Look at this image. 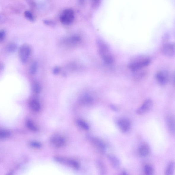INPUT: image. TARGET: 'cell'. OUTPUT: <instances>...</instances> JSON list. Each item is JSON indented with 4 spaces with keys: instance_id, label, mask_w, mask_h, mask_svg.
<instances>
[{
    "instance_id": "6da1fadb",
    "label": "cell",
    "mask_w": 175,
    "mask_h": 175,
    "mask_svg": "<svg viewBox=\"0 0 175 175\" xmlns=\"http://www.w3.org/2000/svg\"><path fill=\"white\" fill-rule=\"evenodd\" d=\"M151 60L146 56H136L131 59L128 64L129 68L134 71L142 69L149 66Z\"/></svg>"
},
{
    "instance_id": "7a4b0ae2",
    "label": "cell",
    "mask_w": 175,
    "mask_h": 175,
    "mask_svg": "<svg viewBox=\"0 0 175 175\" xmlns=\"http://www.w3.org/2000/svg\"><path fill=\"white\" fill-rule=\"evenodd\" d=\"M75 19V13L71 9H67L64 10L60 15V20L61 23L69 25L73 23Z\"/></svg>"
},
{
    "instance_id": "3957f363",
    "label": "cell",
    "mask_w": 175,
    "mask_h": 175,
    "mask_svg": "<svg viewBox=\"0 0 175 175\" xmlns=\"http://www.w3.org/2000/svg\"><path fill=\"white\" fill-rule=\"evenodd\" d=\"M31 52V49L27 44L22 45L20 47L19 52V58L21 61L23 63L27 62Z\"/></svg>"
},
{
    "instance_id": "277c9868",
    "label": "cell",
    "mask_w": 175,
    "mask_h": 175,
    "mask_svg": "<svg viewBox=\"0 0 175 175\" xmlns=\"http://www.w3.org/2000/svg\"><path fill=\"white\" fill-rule=\"evenodd\" d=\"M153 101L150 98L146 100L141 106L136 110V113L139 115H143L149 112L152 108Z\"/></svg>"
},
{
    "instance_id": "5b68a950",
    "label": "cell",
    "mask_w": 175,
    "mask_h": 175,
    "mask_svg": "<svg viewBox=\"0 0 175 175\" xmlns=\"http://www.w3.org/2000/svg\"><path fill=\"white\" fill-rule=\"evenodd\" d=\"M118 125L120 131L124 133L128 132L131 127V122L126 118H122L119 120Z\"/></svg>"
},
{
    "instance_id": "8992f818",
    "label": "cell",
    "mask_w": 175,
    "mask_h": 175,
    "mask_svg": "<svg viewBox=\"0 0 175 175\" xmlns=\"http://www.w3.org/2000/svg\"><path fill=\"white\" fill-rule=\"evenodd\" d=\"M97 43L98 51L102 58L111 54L109 52V47L106 43L101 40H98Z\"/></svg>"
},
{
    "instance_id": "52a82bcc",
    "label": "cell",
    "mask_w": 175,
    "mask_h": 175,
    "mask_svg": "<svg viewBox=\"0 0 175 175\" xmlns=\"http://www.w3.org/2000/svg\"><path fill=\"white\" fill-rule=\"evenodd\" d=\"M156 78L159 84L161 85H165L169 81V74L165 71H158L156 74Z\"/></svg>"
},
{
    "instance_id": "ba28073f",
    "label": "cell",
    "mask_w": 175,
    "mask_h": 175,
    "mask_svg": "<svg viewBox=\"0 0 175 175\" xmlns=\"http://www.w3.org/2000/svg\"><path fill=\"white\" fill-rule=\"evenodd\" d=\"M163 52L165 55L172 57L174 55L175 45L172 43H168L164 45L162 49Z\"/></svg>"
},
{
    "instance_id": "9c48e42d",
    "label": "cell",
    "mask_w": 175,
    "mask_h": 175,
    "mask_svg": "<svg viewBox=\"0 0 175 175\" xmlns=\"http://www.w3.org/2000/svg\"><path fill=\"white\" fill-rule=\"evenodd\" d=\"M51 141L54 145L58 147H62L65 143L64 138L62 136L58 135L54 136L52 137Z\"/></svg>"
},
{
    "instance_id": "30bf717a",
    "label": "cell",
    "mask_w": 175,
    "mask_h": 175,
    "mask_svg": "<svg viewBox=\"0 0 175 175\" xmlns=\"http://www.w3.org/2000/svg\"><path fill=\"white\" fill-rule=\"evenodd\" d=\"M139 155L143 158H145L149 155L150 152L149 146L147 144L143 143L140 146L138 150Z\"/></svg>"
},
{
    "instance_id": "8fae6325",
    "label": "cell",
    "mask_w": 175,
    "mask_h": 175,
    "mask_svg": "<svg viewBox=\"0 0 175 175\" xmlns=\"http://www.w3.org/2000/svg\"><path fill=\"white\" fill-rule=\"evenodd\" d=\"M166 122L168 128V129L172 135L175 134V122L174 119L173 117L169 116L167 117L166 119Z\"/></svg>"
},
{
    "instance_id": "7c38bea8",
    "label": "cell",
    "mask_w": 175,
    "mask_h": 175,
    "mask_svg": "<svg viewBox=\"0 0 175 175\" xmlns=\"http://www.w3.org/2000/svg\"><path fill=\"white\" fill-rule=\"evenodd\" d=\"M108 159L112 166L114 169H118L120 167V161L117 157L111 155L108 156Z\"/></svg>"
},
{
    "instance_id": "4fadbf2b",
    "label": "cell",
    "mask_w": 175,
    "mask_h": 175,
    "mask_svg": "<svg viewBox=\"0 0 175 175\" xmlns=\"http://www.w3.org/2000/svg\"><path fill=\"white\" fill-rule=\"evenodd\" d=\"M29 106L31 110L35 112L39 111L40 108L39 102L36 100H31L29 103Z\"/></svg>"
},
{
    "instance_id": "5bb4252c",
    "label": "cell",
    "mask_w": 175,
    "mask_h": 175,
    "mask_svg": "<svg viewBox=\"0 0 175 175\" xmlns=\"http://www.w3.org/2000/svg\"><path fill=\"white\" fill-rule=\"evenodd\" d=\"M80 40V38L79 36L74 35L67 38L66 39V43L70 44H75L79 42Z\"/></svg>"
},
{
    "instance_id": "9a60e30c",
    "label": "cell",
    "mask_w": 175,
    "mask_h": 175,
    "mask_svg": "<svg viewBox=\"0 0 175 175\" xmlns=\"http://www.w3.org/2000/svg\"><path fill=\"white\" fill-rule=\"evenodd\" d=\"M94 141L96 147L99 148L102 151H105L106 149V146L103 141L98 139H95Z\"/></svg>"
},
{
    "instance_id": "2e32d148",
    "label": "cell",
    "mask_w": 175,
    "mask_h": 175,
    "mask_svg": "<svg viewBox=\"0 0 175 175\" xmlns=\"http://www.w3.org/2000/svg\"><path fill=\"white\" fill-rule=\"evenodd\" d=\"M174 163L173 162L170 163L166 169L165 174L167 175H172L174 171Z\"/></svg>"
},
{
    "instance_id": "e0dca14e",
    "label": "cell",
    "mask_w": 175,
    "mask_h": 175,
    "mask_svg": "<svg viewBox=\"0 0 175 175\" xmlns=\"http://www.w3.org/2000/svg\"><path fill=\"white\" fill-rule=\"evenodd\" d=\"M144 172L145 174L147 175L153 174L154 173L153 168L151 165H146L144 168Z\"/></svg>"
},
{
    "instance_id": "ac0fdd59",
    "label": "cell",
    "mask_w": 175,
    "mask_h": 175,
    "mask_svg": "<svg viewBox=\"0 0 175 175\" xmlns=\"http://www.w3.org/2000/svg\"><path fill=\"white\" fill-rule=\"evenodd\" d=\"M26 126L29 129L33 131H36L38 128L36 125L32 121L28 120L26 122Z\"/></svg>"
},
{
    "instance_id": "d6986e66",
    "label": "cell",
    "mask_w": 175,
    "mask_h": 175,
    "mask_svg": "<svg viewBox=\"0 0 175 175\" xmlns=\"http://www.w3.org/2000/svg\"><path fill=\"white\" fill-rule=\"evenodd\" d=\"M102 59L105 64L108 65L113 64L114 61V57L111 54L102 58Z\"/></svg>"
},
{
    "instance_id": "ffe728a7",
    "label": "cell",
    "mask_w": 175,
    "mask_h": 175,
    "mask_svg": "<svg viewBox=\"0 0 175 175\" xmlns=\"http://www.w3.org/2000/svg\"><path fill=\"white\" fill-rule=\"evenodd\" d=\"M10 136V133L7 130H0V139H3L9 137Z\"/></svg>"
},
{
    "instance_id": "44dd1931",
    "label": "cell",
    "mask_w": 175,
    "mask_h": 175,
    "mask_svg": "<svg viewBox=\"0 0 175 175\" xmlns=\"http://www.w3.org/2000/svg\"><path fill=\"white\" fill-rule=\"evenodd\" d=\"M17 46L13 42L9 44L6 47V50L9 52H13L16 50Z\"/></svg>"
},
{
    "instance_id": "7402d4cb",
    "label": "cell",
    "mask_w": 175,
    "mask_h": 175,
    "mask_svg": "<svg viewBox=\"0 0 175 175\" xmlns=\"http://www.w3.org/2000/svg\"><path fill=\"white\" fill-rule=\"evenodd\" d=\"M77 124L82 129L88 131L89 129V127L86 122L81 120H78L77 121Z\"/></svg>"
},
{
    "instance_id": "603a6c76",
    "label": "cell",
    "mask_w": 175,
    "mask_h": 175,
    "mask_svg": "<svg viewBox=\"0 0 175 175\" xmlns=\"http://www.w3.org/2000/svg\"><path fill=\"white\" fill-rule=\"evenodd\" d=\"M32 89L35 93H39L41 92L42 88L39 82H35L33 84Z\"/></svg>"
},
{
    "instance_id": "cb8c5ba5",
    "label": "cell",
    "mask_w": 175,
    "mask_h": 175,
    "mask_svg": "<svg viewBox=\"0 0 175 175\" xmlns=\"http://www.w3.org/2000/svg\"><path fill=\"white\" fill-rule=\"evenodd\" d=\"M37 67V63L36 62H34L31 64L30 69V72L31 74L34 75L36 72Z\"/></svg>"
},
{
    "instance_id": "d4e9b609",
    "label": "cell",
    "mask_w": 175,
    "mask_h": 175,
    "mask_svg": "<svg viewBox=\"0 0 175 175\" xmlns=\"http://www.w3.org/2000/svg\"><path fill=\"white\" fill-rule=\"evenodd\" d=\"M24 16L26 17V18L29 21H34V17L32 13L30 11H26L24 12Z\"/></svg>"
},
{
    "instance_id": "484cf974",
    "label": "cell",
    "mask_w": 175,
    "mask_h": 175,
    "mask_svg": "<svg viewBox=\"0 0 175 175\" xmlns=\"http://www.w3.org/2000/svg\"><path fill=\"white\" fill-rule=\"evenodd\" d=\"M101 0H91V5L94 8H97L100 5Z\"/></svg>"
},
{
    "instance_id": "4316f807",
    "label": "cell",
    "mask_w": 175,
    "mask_h": 175,
    "mask_svg": "<svg viewBox=\"0 0 175 175\" xmlns=\"http://www.w3.org/2000/svg\"><path fill=\"white\" fill-rule=\"evenodd\" d=\"M92 100L93 99L91 96L88 95L85 96L82 98V102L84 103H91Z\"/></svg>"
},
{
    "instance_id": "83f0119b",
    "label": "cell",
    "mask_w": 175,
    "mask_h": 175,
    "mask_svg": "<svg viewBox=\"0 0 175 175\" xmlns=\"http://www.w3.org/2000/svg\"><path fill=\"white\" fill-rule=\"evenodd\" d=\"M44 23L46 25L53 27L55 26V23L54 22L50 20H44L43 21Z\"/></svg>"
},
{
    "instance_id": "f1b7e54d",
    "label": "cell",
    "mask_w": 175,
    "mask_h": 175,
    "mask_svg": "<svg viewBox=\"0 0 175 175\" xmlns=\"http://www.w3.org/2000/svg\"><path fill=\"white\" fill-rule=\"evenodd\" d=\"M6 33L3 30H0V42L3 41L5 38Z\"/></svg>"
},
{
    "instance_id": "f546056e",
    "label": "cell",
    "mask_w": 175,
    "mask_h": 175,
    "mask_svg": "<svg viewBox=\"0 0 175 175\" xmlns=\"http://www.w3.org/2000/svg\"><path fill=\"white\" fill-rule=\"evenodd\" d=\"M31 145L33 147L36 148H40L41 147V145L39 143L37 142L31 143Z\"/></svg>"
},
{
    "instance_id": "4dcf8cb0",
    "label": "cell",
    "mask_w": 175,
    "mask_h": 175,
    "mask_svg": "<svg viewBox=\"0 0 175 175\" xmlns=\"http://www.w3.org/2000/svg\"><path fill=\"white\" fill-rule=\"evenodd\" d=\"M60 69L58 67H55L53 69V73L55 75H57L59 73Z\"/></svg>"
},
{
    "instance_id": "1f68e13d",
    "label": "cell",
    "mask_w": 175,
    "mask_h": 175,
    "mask_svg": "<svg viewBox=\"0 0 175 175\" xmlns=\"http://www.w3.org/2000/svg\"><path fill=\"white\" fill-rule=\"evenodd\" d=\"M26 1L30 6L32 7L35 6V3L33 0H26Z\"/></svg>"
},
{
    "instance_id": "d6a6232c",
    "label": "cell",
    "mask_w": 175,
    "mask_h": 175,
    "mask_svg": "<svg viewBox=\"0 0 175 175\" xmlns=\"http://www.w3.org/2000/svg\"><path fill=\"white\" fill-rule=\"evenodd\" d=\"M111 109L115 112H117L119 111V109L118 107L115 106V105H111L110 106Z\"/></svg>"
},
{
    "instance_id": "836d02e7",
    "label": "cell",
    "mask_w": 175,
    "mask_h": 175,
    "mask_svg": "<svg viewBox=\"0 0 175 175\" xmlns=\"http://www.w3.org/2000/svg\"><path fill=\"white\" fill-rule=\"evenodd\" d=\"M4 20H5V18H4L3 15H0V23L3 22L4 21Z\"/></svg>"
},
{
    "instance_id": "e575fe53",
    "label": "cell",
    "mask_w": 175,
    "mask_h": 175,
    "mask_svg": "<svg viewBox=\"0 0 175 175\" xmlns=\"http://www.w3.org/2000/svg\"><path fill=\"white\" fill-rule=\"evenodd\" d=\"M4 65L3 64L0 63V72L3 70L4 69Z\"/></svg>"
},
{
    "instance_id": "d590c367",
    "label": "cell",
    "mask_w": 175,
    "mask_h": 175,
    "mask_svg": "<svg viewBox=\"0 0 175 175\" xmlns=\"http://www.w3.org/2000/svg\"><path fill=\"white\" fill-rule=\"evenodd\" d=\"M122 175H127L128 174L127 172L126 171H123L122 172Z\"/></svg>"
},
{
    "instance_id": "8d00e7d4",
    "label": "cell",
    "mask_w": 175,
    "mask_h": 175,
    "mask_svg": "<svg viewBox=\"0 0 175 175\" xmlns=\"http://www.w3.org/2000/svg\"><path fill=\"white\" fill-rule=\"evenodd\" d=\"M84 1V0H79V3L80 4H82L83 3Z\"/></svg>"
}]
</instances>
